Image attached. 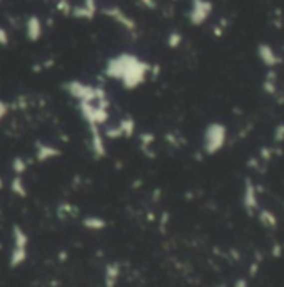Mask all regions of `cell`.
I'll use <instances>...</instances> for the list:
<instances>
[{"instance_id": "1", "label": "cell", "mask_w": 284, "mask_h": 287, "mask_svg": "<svg viewBox=\"0 0 284 287\" xmlns=\"http://www.w3.org/2000/svg\"><path fill=\"white\" fill-rule=\"evenodd\" d=\"M28 33H30L32 39H35L37 33H38V22L35 20V18H32L30 23H28Z\"/></svg>"}]
</instances>
